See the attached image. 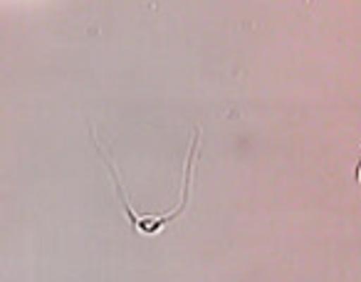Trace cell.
Segmentation results:
<instances>
[{
	"label": "cell",
	"mask_w": 361,
	"mask_h": 282,
	"mask_svg": "<svg viewBox=\"0 0 361 282\" xmlns=\"http://www.w3.org/2000/svg\"><path fill=\"white\" fill-rule=\"evenodd\" d=\"M356 166H359V168H356V171H354V178H356V181H359V183H361V161H359V164H356Z\"/></svg>",
	"instance_id": "cell-1"
}]
</instances>
